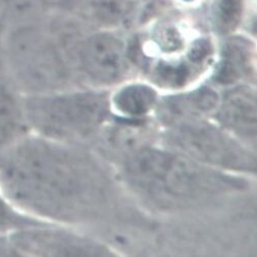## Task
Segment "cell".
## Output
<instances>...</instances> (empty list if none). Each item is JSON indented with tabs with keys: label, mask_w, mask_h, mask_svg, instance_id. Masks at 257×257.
<instances>
[{
	"label": "cell",
	"mask_w": 257,
	"mask_h": 257,
	"mask_svg": "<svg viewBox=\"0 0 257 257\" xmlns=\"http://www.w3.org/2000/svg\"><path fill=\"white\" fill-rule=\"evenodd\" d=\"M0 191L32 217L73 224L106 212L115 185L93 154L29 132L0 151Z\"/></svg>",
	"instance_id": "cell-1"
},
{
	"label": "cell",
	"mask_w": 257,
	"mask_h": 257,
	"mask_svg": "<svg viewBox=\"0 0 257 257\" xmlns=\"http://www.w3.org/2000/svg\"><path fill=\"white\" fill-rule=\"evenodd\" d=\"M120 173L136 195L167 210L201 206L249 188L243 176L211 169L165 145L136 147Z\"/></svg>",
	"instance_id": "cell-2"
},
{
	"label": "cell",
	"mask_w": 257,
	"mask_h": 257,
	"mask_svg": "<svg viewBox=\"0 0 257 257\" xmlns=\"http://www.w3.org/2000/svg\"><path fill=\"white\" fill-rule=\"evenodd\" d=\"M109 93L101 89L59 90L23 96L30 133L75 144L99 134L112 114Z\"/></svg>",
	"instance_id": "cell-3"
},
{
	"label": "cell",
	"mask_w": 257,
	"mask_h": 257,
	"mask_svg": "<svg viewBox=\"0 0 257 257\" xmlns=\"http://www.w3.org/2000/svg\"><path fill=\"white\" fill-rule=\"evenodd\" d=\"M164 145L214 170L235 175H255L254 148L239 140L215 121L200 118L169 127Z\"/></svg>",
	"instance_id": "cell-4"
},
{
	"label": "cell",
	"mask_w": 257,
	"mask_h": 257,
	"mask_svg": "<svg viewBox=\"0 0 257 257\" xmlns=\"http://www.w3.org/2000/svg\"><path fill=\"white\" fill-rule=\"evenodd\" d=\"M2 51L8 71L23 96L68 89L72 72L62 50L52 41L20 32L2 46Z\"/></svg>",
	"instance_id": "cell-5"
},
{
	"label": "cell",
	"mask_w": 257,
	"mask_h": 257,
	"mask_svg": "<svg viewBox=\"0 0 257 257\" xmlns=\"http://www.w3.org/2000/svg\"><path fill=\"white\" fill-rule=\"evenodd\" d=\"M76 69L96 86H114L132 71V58L125 42L108 29L93 32L76 49Z\"/></svg>",
	"instance_id": "cell-6"
},
{
	"label": "cell",
	"mask_w": 257,
	"mask_h": 257,
	"mask_svg": "<svg viewBox=\"0 0 257 257\" xmlns=\"http://www.w3.org/2000/svg\"><path fill=\"white\" fill-rule=\"evenodd\" d=\"M17 256H114L101 242L64 230L55 223H41L10 236Z\"/></svg>",
	"instance_id": "cell-7"
},
{
	"label": "cell",
	"mask_w": 257,
	"mask_h": 257,
	"mask_svg": "<svg viewBox=\"0 0 257 257\" xmlns=\"http://www.w3.org/2000/svg\"><path fill=\"white\" fill-rule=\"evenodd\" d=\"M217 124L251 147L257 137L256 90L250 84L228 87L212 115Z\"/></svg>",
	"instance_id": "cell-8"
},
{
	"label": "cell",
	"mask_w": 257,
	"mask_h": 257,
	"mask_svg": "<svg viewBox=\"0 0 257 257\" xmlns=\"http://www.w3.org/2000/svg\"><path fill=\"white\" fill-rule=\"evenodd\" d=\"M219 96L212 87L202 86L159 98L154 111L158 121L166 127L189 120L208 118L216 109Z\"/></svg>",
	"instance_id": "cell-9"
},
{
	"label": "cell",
	"mask_w": 257,
	"mask_h": 257,
	"mask_svg": "<svg viewBox=\"0 0 257 257\" xmlns=\"http://www.w3.org/2000/svg\"><path fill=\"white\" fill-rule=\"evenodd\" d=\"M256 53L250 39L230 35L224 40L212 80L219 86L231 87L255 82Z\"/></svg>",
	"instance_id": "cell-10"
},
{
	"label": "cell",
	"mask_w": 257,
	"mask_h": 257,
	"mask_svg": "<svg viewBox=\"0 0 257 257\" xmlns=\"http://www.w3.org/2000/svg\"><path fill=\"white\" fill-rule=\"evenodd\" d=\"M27 133L23 94L8 71L0 46V151Z\"/></svg>",
	"instance_id": "cell-11"
},
{
	"label": "cell",
	"mask_w": 257,
	"mask_h": 257,
	"mask_svg": "<svg viewBox=\"0 0 257 257\" xmlns=\"http://www.w3.org/2000/svg\"><path fill=\"white\" fill-rule=\"evenodd\" d=\"M158 99V92L153 86L139 82L122 85L109 95L111 112L133 123L143 121L154 111Z\"/></svg>",
	"instance_id": "cell-12"
},
{
	"label": "cell",
	"mask_w": 257,
	"mask_h": 257,
	"mask_svg": "<svg viewBox=\"0 0 257 257\" xmlns=\"http://www.w3.org/2000/svg\"><path fill=\"white\" fill-rule=\"evenodd\" d=\"M140 0H85L86 16L103 29L135 24Z\"/></svg>",
	"instance_id": "cell-13"
},
{
	"label": "cell",
	"mask_w": 257,
	"mask_h": 257,
	"mask_svg": "<svg viewBox=\"0 0 257 257\" xmlns=\"http://www.w3.org/2000/svg\"><path fill=\"white\" fill-rule=\"evenodd\" d=\"M245 0H213L210 7V23L219 36L233 35L241 25Z\"/></svg>",
	"instance_id": "cell-14"
},
{
	"label": "cell",
	"mask_w": 257,
	"mask_h": 257,
	"mask_svg": "<svg viewBox=\"0 0 257 257\" xmlns=\"http://www.w3.org/2000/svg\"><path fill=\"white\" fill-rule=\"evenodd\" d=\"M41 223L48 222L27 214L0 191V236H11L18 231Z\"/></svg>",
	"instance_id": "cell-15"
},
{
	"label": "cell",
	"mask_w": 257,
	"mask_h": 257,
	"mask_svg": "<svg viewBox=\"0 0 257 257\" xmlns=\"http://www.w3.org/2000/svg\"><path fill=\"white\" fill-rule=\"evenodd\" d=\"M0 256H17L10 236H0Z\"/></svg>",
	"instance_id": "cell-16"
}]
</instances>
